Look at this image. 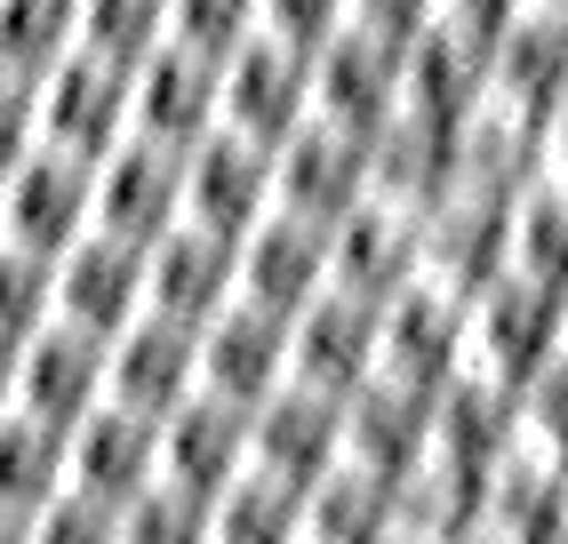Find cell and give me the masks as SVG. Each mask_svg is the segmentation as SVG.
Returning <instances> with one entry per match:
<instances>
[{"instance_id": "obj_1", "label": "cell", "mask_w": 568, "mask_h": 544, "mask_svg": "<svg viewBox=\"0 0 568 544\" xmlns=\"http://www.w3.org/2000/svg\"><path fill=\"white\" fill-rule=\"evenodd\" d=\"M89 224H97V169L89 161L32 144L24 161L0 177V241H9V249L57 264Z\"/></svg>"}, {"instance_id": "obj_2", "label": "cell", "mask_w": 568, "mask_h": 544, "mask_svg": "<svg viewBox=\"0 0 568 544\" xmlns=\"http://www.w3.org/2000/svg\"><path fill=\"white\" fill-rule=\"evenodd\" d=\"M393 104H400V49L368 41V32H336V41L313 57L305 72V121L336 129V137H361L376 144L393 129Z\"/></svg>"}, {"instance_id": "obj_3", "label": "cell", "mask_w": 568, "mask_h": 544, "mask_svg": "<svg viewBox=\"0 0 568 544\" xmlns=\"http://www.w3.org/2000/svg\"><path fill=\"white\" fill-rule=\"evenodd\" d=\"M305 72H313V57L248 32V41L216 64V129L273 152L281 137L305 129Z\"/></svg>"}, {"instance_id": "obj_4", "label": "cell", "mask_w": 568, "mask_h": 544, "mask_svg": "<svg viewBox=\"0 0 568 544\" xmlns=\"http://www.w3.org/2000/svg\"><path fill=\"white\" fill-rule=\"evenodd\" d=\"M136 313H144V249L112 241V232H81L49 264V321L112 344Z\"/></svg>"}, {"instance_id": "obj_5", "label": "cell", "mask_w": 568, "mask_h": 544, "mask_svg": "<svg viewBox=\"0 0 568 544\" xmlns=\"http://www.w3.org/2000/svg\"><path fill=\"white\" fill-rule=\"evenodd\" d=\"M321 272H328V232L273 209L233 241V304H248L264 321H288L321 296Z\"/></svg>"}, {"instance_id": "obj_6", "label": "cell", "mask_w": 568, "mask_h": 544, "mask_svg": "<svg viewBox=\"0 0 568 544\" xmlns=\"http://www.w3.org/2000/svg\"><path fill=\"white\" fill-rule=\"evenodd\" d=\"M368 313L376 304L313 296L305 313L281 321V393L305 401H345L368 384Z\"/></svg>"}, {"instance_id": "obj_7", "label": "cell", "mask_w": 568, "mask_h": 544, "mask_svg": "<svg viewBox=\"0 0 568 544\" xmlns=\"http://www.w3.org/2000/svg\"><path fill=\"white\" fill-rule=\"evenodd\" d=\"M256 216H273V152L241 144V137H209L184 152V192H176V224L216 232V241H241Z\"/></svg>"}, {"instance_id": "obj_8", "label": "cell", "mask_w": 568, "mask_h": 544, "mask_svg": "<svg viewBox=\"0 0 568 544\" xmlns=\"http://www.w3.org/2000/svg\"><path fill=\"white\" fill-rule=\"evenodd\" d=\"M368 201V144L361 137H336L321 121H305L296 137L273 144V209L281 216H305V224H336Z\"/></svg>"}, {"instance_id": "obj_9", "label": "cell", "mask_w": 568, "mask_h": 544, "mask_svg": "<svg viewBox=\"0 0 568 544\" xmlns=\"http://www.w3.org/2000/svg\"><path fill=\"white\" fill-rule=\"evenodd\" d=\"M121 137H129V72L89 57V49H72L41 81V144L97 169Z\"/></svg>"}, {"instance_id": "obj_10", "label": "cell", "mask_w": 568, "mask_h": 544, "mask_svg": "<svg viewBox=\"0 0 568 544\" xmlns=\"http://www.w3.org/2000/svg\"><path fill=\"white\" fill-rule=\"evenodd\" d=\"M129 137L161 152H193L216 137V64L193 49H153L129 72Z\"/></svg>"}, {"instance_id": "obj_11", "label": "cell", "mask_w": 568, "mask_h": 544, "mask_svg": "<svg viewBox=\"0 0 568 544\" xmlns=\"http://www.w3.org/2000/svg\"><path fill=\"white\" fill-rule=\"evenodd\" d=\"M176 192H184V152L121 137L97 161V224L89 232H112V241H129V249H153L176 224Z\"/></svg>"}, {"instance_id": "obj_12", "label": "cell", "mask_w": 568, "mask_h": 544, "mask_svg": "<svg viewBox=\"0 0 568 544\" xmlns=\"http://www.w3.org/2000/svg\"><path fill=\"white\" fill-rule=\"evenodd\" d=\"M193 393L216 409H256L281 393V321L248 313V304H224L216 321L193 329Z\"/></svg>"}, {"instance_id": "obj_13", "label": "cell", "mask_w": 568, "mask_h": 544, "mask_svg": "<svg viewBox=\"0 0 568 544\" xmlns=\"http://www.w3.org/2000/svg\"><path fill=\"white\" fill-rule=\"evenodd\" d=\"M448 321L457 304H433V296H385L368 313V384L376 393H400V401H433L448 384Z\"/></svg>"}, {"instance_id": "obj_14", "label": "cell", "mask_w": 568, "mask_h": 544, "mask_svg": "<svg viewBox=\"0 0 568 544\" xmlns=\"http://www.w3.org/2000/svg\"><path fill=\"white\" fill-rule=\"evenodd\" d=\"M64 488L121 513L136 488H153V416L97 401L81 424L64 433Z\"/></svg>"}, {"instance_id": "obj_15", "label": "cell", "mask_w": 568, "mask_h": 544, "mask_svg": "<svg viewBox=\"0 0 568 544\" xmlns=\"http://www.w3.org/2000/svg\"><path fill=\"white\" fill-rule=\"evenodd\" d=\"M416 424H425V401L376 393V384L328 401V473L368 481V488H393L416 464Z\"/></svg>"}, {"instance_id": "obj_16", "label": "cell", "mask_w": 568, "mask_h": 544, "mask_svg": "<svg viewBox=\"0 0 568 544\" xmlns=\"http://www.w3.org/2000/svg\"><path fill=\"white\" fill-rule=\"evenodd\" d=\"M233 304V241L193 224H169L153 249H144V313L176 321V329H201Z\"/></svg>"}, {"instance_id": "obj_17", "label": "cell", "mask_w": 568, "mask_h": 544, "mask_svg": "<svg viewBox=\"0 0 568 544\" xmlns=\"http://www.w3.org/2000/svg\"><path fill=\"white\" fill-rule=\"evenodd\" d=\"M104 401V344L49 321L41 336L17 344V416H41L57 433H72Z\"/></svg>"}, {"instance_id": "obj_18", "label": "cell", "mask_w": 568, "mask_h": 544, "mask_svg": "<svg viewBox=\"0 0 568 544\" xmlns=\"http://www.w3.org/2000/svg\"><path fill=\"white\" fill-rule=\"evenodd\" d=\"M328 473V401L273 393L241 416V481H264L281 496H305Z\"/></svg>"}, {"instance_id": "obj_19", "label": "cell", "mask_w": 568, "mask_h": 544, "mask_svg": "<svg viewBox=\"0 0 568 544\" xmlns=\"http://www.w3.org/2000/svg\"><path fill=\"white\" fill-rule=\"evenodd\" d=\"M184 393H193V329L136 313L121 336L104 344V401L112 409H136V416H169Z\"/></svg>"}, {"instance_id": "obj_20", "label": "cell", "mask_w": 568, "mask_h": 544, "mask_svg": "<svg viewBox=\"0 0 568 544\" xmlns=\"http://www.w3.org/2000/svg\"><path fill=\"white\" fill-rule=\"evenodd\" d=\"M153 481L184 496H216L224 481H241V409H216L201 393H184L153 424Z\"/></svg>"}, {"instance_id": "obj_21", "label": "cell", "mask_w": 568, "mask_h": 544, "mask_svg": "<svg viewBox=\"0 0 568 544\" xmlns=\"http://www.w3.org/2000/svg\"><path fill=\"white\" fill-rule=\"evenodd\" d=\"M49 496H64V433L41 416H0V513H41Z\"/></svg>"}, {"instance_id": "obj_22", "label": "cell", "mask_w": 568, "mask_h": 544, "mask_svg": "<svg viewBox=\"0 0 568 544\" xmlns=\"http://www.w3.org/2000/svg\"><path fill=\"white\" fill-rule=\"evenodd\" d=\"M393 521V488H368L345 473H321L296 496V544H385Z\"/></svg>"}, {"instance_id": "obj_23", "label": "cell", "mask_w": 568, "mask_h": 544, "mask_svg": "<svg viewBox=\"0 0 568 544\" xmlns=\"http://www.w3.org/2000/svg\"><path fill=\"white\" fill-rule=\"evenodd\" d=\"M81 49V0H0V72L49 81Z\"/></svg>"}, {"instance_id": "obj_24", "label": "cell", "mask_w": 568, "mask_h": 544, "mask_svg": "<svg viewBox=\"0 0 568 544\" xmlns=\"http://www.w3.org/2000/svg\"><path fill=\"white\" fill-rule=\"evenodd\" d=\"M81 49L136 72L153 49H169V0H81Z\"/></svg>"}, {"instance_id": "obj_25", "label": "cell", "mask_w": 568, "mask_h": 544, "mask_svg": "<svg viewBox=\"0 0 568 544\" xmlns=\"http://www.w3.org/2000/svg\"><path fill=\"white\" fill-rule=\"evenodd\" d=\"M209 544H296V496L264 488V481H224L201 513Z\"/></svg>"}, {"instance_id": "obj_26", "label": "cell", "mask_w": 568, "mask_h": 544, "mask_svg": "<svg viewBox=\"0 0 568 544\" xmlns=\"http://www.w3.org/2000/svg\"><path fill=\"white\" fill-rule=\"evenodd\" d=\"M201 513L209 504L201 496H184V488H136L121 513H112V544H209V528H201Z\"/></svg>"}, {"instance_id": "obj_27", "label": "cell", "mask_w": 568, "mask_h": 544, "mask_svg": "<svg viewBox=\"0 0 568 544\" xmlns=\"http://www.w3.org/2000/svg\"><path fill=\"white\" fill-rule=\"evenodd\" d=\"M256 32V0H169V41L224 64Z\"/></svg>"}, {"instance_id": "obj_28", "label": "cell", "mask_w": 568, "mask_h": 544, "mask_svg": "<svg viewBox=\"0 0 568 544\" xmlns=\"http://www.w3.org/2000/svg\"><path fill=\"white\" fill-rule=\"evenodd\" d=\"M41 329H49V256H24L0 241V344L17 353Z\"/></svg>"}, {"instance_id": "obj_29", "label": "cell", "mask_w": 568, "mask_h": 544, "mask_svg": "<svg viewBox=\"0 0 568 544\" xmlns=\"http://www.w3.org/2000/svg\"><path fill=\"white\" fill-rule=\"evenodd\" d=\"M345 24H353L345 0H256V32L281 41V49H296V57H321Z\"/></svg>"}, {"instance_id": "obj_30", "label": "cell", "mask_w": 568, "mask_h": 544, "mask_svg": "<svg viewBox=\"0 0 568 544\" xmlns=\"http://www.w3.org/2000/svg\"><path fill=\"white\" fill-rule=\"evenodd\" d=\"M24 544H112V513L64 488V496H49L41 513L24 521Z\"/></svg>"}, {"instance_id": "obj_31", "label": "cell", "mask_w": 568, "mask_h": 544, "mask_svg": "<svg viewBox=\"0 0 568 544\" xmlns=\"http://www.w3.org/2000/svg\"><path fill=\"white\" fill-rule=\"evenodd\" d=\"M32 144H41V81L0 72V177H9Z\"/></svg>"}, {"instance_id": "obj_32", "label": "cell", "mask_w": 568, "mask_h": 544, "mask_svg": "<svg viewBox=\"0 0 568 544\" xmlns=\"http://www.w3.org/2000/svg\"><path fill=\"white\" fill-rule=\"evenodd\" d=\"M345 9H353V32H368L385 49H408L433 24V0H345Z\"/></svg>"}, {"instance_id": "obj_33", "label": "cell", "mask_w": 568, "mask_h": 544, "mask_svg": "<svg viewBox=\"0 0 568 544\" xmlns=\"http://www.w3.org/2000/svg\"><path fill=\"white\" fill-rule=\"evenodd\" d=\"M9 409H17V353L0 344V416H9Z\"/></svg>"}, {"instance_id": "obj_34", "label": "cell", "mask_w": 568, "mask_h": 544, "mask_svg": "<svg viewBox=\"0 0 568 544\" xmlns=\"http://www.w3.org/2000/svg\"><path fill=\"white\" fill-rule=\"evenodd\" d=\"M0 544H24V513H0Z\"/></svg>"}]
</instances>
